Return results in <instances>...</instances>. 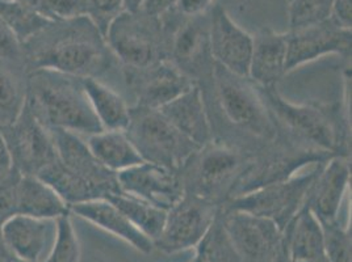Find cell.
<instances>
[{
    "mask_svg": "<svg viewBox=\"0 0 352 262\" xmlns=\"http://www.w3.org/2000/svg\"><path fill=\"white\" fill-rule=\"evenodd\" d=\"M212 123L213 141L252 155L278 135L258 87L249 78L216 64L212 84L201 89Z\"/></svg>",
    "mask_w": 352,
    "mask_h": 262,
    "instance_id": "1",
    "label": "cell"
},
{
    "mask_svg": "<svg viewBox=\"0 0 352 262\" xmlns=\"http://www.w3.org/2000/svg\"><path fill=\"white\" fill-rule=\"evenodd\" d=\"M258 87V86H256ZM278 130L333 156H350L349 99L343 104H294L276 87H258Z\"/></svg>",
    "mask_w": 352,
    "mask_h": 262,
    "instance_id": "2",
    "label": "cell"
},
{
    "mask_svg": "<svg viewBox=\"0 0 352 262\" xmlns=\"http://www.w3.org/2000/svg\"><path fill=\"white\" fill-rule=\"evenodd\" d=\"M34 53V70L46 69L78 79H98L111 70L115 57L102 32L88 17L56 21Z\"/></svg>",
    "mask_w": 352,
    "mask_h": 262,
    "instance_id": "3",
    "label": "cell"
},
{
    "mask_svg": "<svg viewBox=\"0 0 352 262\" xmlns=\"http://www.w3.org/2000/svg\"><path fill=\"white\" fill-rule=\"evenodd\" d=\"M52 132L57 160L38 175L70 207L95 200H107L120 189L118 174L105 168L78 134L60 129Z\"/></svg>",
    "mask_w": 352,
    "mask_h": 262,
    "instance_id": "4",
    "label": "cell"
},
{
    "mask_svg": "<svg viewBox=\"0 0 352 262\" xmlns=\"http://www.w3.org/2000/svg\"><path fill=\"white\" fill-rule=\"evenodd\" d=\"M25 104L47 129L94 135L103 131L82 79L46 69L30 75Z\"/></svg>",
    "mask_w": 352,
    "mask_h": 262,
    "instance_id": "5",
    "label": "cell"
},
{
    "mask_svg": "<svg viewBox=\"0 0 352 262\" xmlns=\"http://www.w3.org/2000/svg\"><path fill=\"white\" fill-rule=\"evenodd\" d=\"M249 158L236 147L212 141L199 148L182 168L186 194L222 207L229 201Z\"/></svg>",
    "mask_w": 352,
    "mask_h": 262,
    "instance_id": "6",
    "label": "cell"
},
{
    "mask_svg": "<svg viewBox=\"0 0 352 262\" xmlns=\"http://www.w3.org/2000/svg\"><path fill=\"white\" fill-rule=\"evenodd\" d=\"M331 158L334 156L321 150L301 145L278 130L275 139L250 155L229 200L270 184L285 181L309 164H321Z\"/></svg>",
    "mask_w": 352,
    "mask_h": 262,
    "instance_id": "7",
    "label": "cell"
},
{
    "mask_svg": "<svg viewBox=\"0 0 352 262\" xmlns=\"http://www.w3.org/2000/svg\"><path fill=\"white\" fill-rule=\"evenodd\" d=\"M113 57L126 69H144L167 60L168 34L161 17L142 12L122 11L104 33Z\"/></svg>",
    "mask_w": 352,
    "mask_h": 262,
    "instance_id": "8",
    "label": "cell"
},
{
    "mask_svg": "<svg viewBox=\"0 0 352 262\" xmlns=\"http://www.w3.org/2000/svg\"><path fill=\"white\" fill-rule=\"evenodd\" d=\"M125 132L146 163L182 171L200 148L186 138L160 109L134 105Z\"/></svg>",
    "mask_w": 352,
    "mask_h": 262,
    "instance_id": "9",
    "label": "cell"
},
{
    "mask_svg": "<svg viewBox=\"0 0 352 262\" xmlns=\"http://www.w3.org/2000/svg\"><path fill=\"white\" fill-rule=\"evenodd\" d=\"M161 19L168 34V59L200 89L209 87L216 67L210 51L209 12L184 17L173 8Z\"/></svg>",
    "mask_w": 352,
    "mask_h": 262,
    "instance_id": "10",
    "label": "cell"
},
{
    "mask_svg": "<svg viewBox=\"0 0 352 262\" xmlns=\"http://www.w3.org/2000/svg\"><path fill=\"white\" fill-rule=\"evenodd\" d=\"M323 164H316L308 174L294 175L285 181L270 184L232 198L222 206V210L248 213L271 220L279 227L280 231H284L305 204L309 189Z\"/></svg>",
    "mask_w": 352,
    "mask_h": 262,
    "instance_id": "11",
    "label": "cell"
},
{
    "mask_svg": "<svg viewBox=\"0 0 352 262\" xmlns=\"http://www.w3.org/2000/svg\"><path fill=\"white\" fill-rule=\"evenodd\" d=\"M221 207L206 200L184 194L182 200L167 210L161 235L154 240V247L166 254L195 248L210 230Z\"/></svg>",
    "mask_w": 352,
    "mask_h": 262,
    "instance_id": "12",
    "label": "cell"
},
{
    "mask_svg": "<svg viewBox=\"0 0 352 262\" xmlns=\"http://www.w3.org/2000/svg\"><path fill=\"white\" fill-rule=\"evenodd\" d=\"M12 163L23 175L38 176L57 160V150L50 130L24 106L14 123L3 129Z\"/></svg>",
    "mask_w": 352,
    "mask_h": 262,
    "instance_id": "13",
    "label": "cell"
},
{
    "mask_svg": "<svg viewBox=\"0 0 352 262\" xmlns=\"http://www.w3.org/2000/svg\"><path fill=\"white\" fill-rule=\"evenodd\" d=\"M222 222L242 262H274L283 231L271 220L222 210Z\"/></svg>",
    "mask_w": 352,
    "mask_h": 262,
    "instance_id": "14",
    "label": "cell"
},
{
    "mask_svg": "<svg viewBox=\"0 0 352 262\" xmlns=\"http://www.w3.org/2000/svg\"><path fill=\"white\" fill-rule=\"evenodd\" d=\"M351 29L339 27L331 19L302 29L289 30L287 73L330 54L351 58Z\"/></svg>",
    "mask_w": 352,
    "mask_h": 262,
    "instance_id": "15",
    "label": "cell"
},
{
    "mask_svg": "<svg viewBox=\"0 0 352 262\" xmlns=\"http://www.w3.org/2000/svg\"><path fill=\"white\" fill-rule=\"evenodd\" d=\"M122 73L135 105L151 109H161L195 86L170 59L144 69L122 67Z\"/></svg>",
    "mask_w": 352,
    "mask_h": 262,
    "instance_id": "16",
    "label": "cell"
},
{
    "mask_svg": "<svg viewBox=\"0 0 352 262\" xmlns=\"http://www.w3.org/2000/svg\"><path fill=\"white\" fill-rule=\"evenodd\" d=\"M121 191L167 211L186 194L182 171L142 161L118 174Z\"/></svg>",
    "mask_w": 352,
    "mask_h": 262,
    "instance_id": "17",
    "label": "cell"
},
{
    "mask_svg": "<svg viewBox=\"0 0 352 262\" xmlns=\"http://www.w3.org/2000/svg\"><path fill=\"white\" fill-rule=\"evenodd\" d=\"M209 16L210 51L216 64L229 73L249 78L252 36L242 29L220 4L209 10Z\"/></svg>",
    "mask_w": 352,
    "mask_h": 262,
    "instance_id": "18",
    "label": "cell"
},
{
    "mask_svg": "<svg viewBox=\"0 0 352 262\" xmlns=\"http://www.w3.org/2000/svg\"><path fill=\"white\" fill-rule=\"evenodd\" d=\"M350 181V156H334L321 167L305 200V204L321 224L337 222L342 201Z\"/></svg>",
    "mask_w": 352,
    "mask_h": 262,
    "instance_id": "19",
    "label": "cell"
},
{
    "mask_svg": "<svg viewBox=\"0 0 352 262\" xmlns=\"http://www.w3.org/2000/svg\"><path fill=\"white\" fill-rule=\"evenodd\" d=\"M287 33L270 28L252 36L249 79L258 87H276L287 75Z\"/></svg>",
    "mask_w": 352,
    "mask_h": 262,
    "instance_id": "20",
    "label": "cell"
},
{
    "mask_svg": "<svg viewBox=\"0 0 352 262\" xmlns=\"http://www.w3.org/2000/svg\"><path fill=\"white\" fill-rule=\"evenodd\" d=\"M164 117L196 146L204 147L213 141V130L206 110L203 92L192 86L175 100L160 109Z\"/></svg>",
    "mask_w": 352,
    "mask_h": 262,
    "instance_id": "21",
    "label": "cell"
},
{
    "mask_svg": "<svg viewBox=\"0 0 352 262\" xmlns=\"http://www.w3.org/2000/svg\"><path fill=\"white\" fill-rule=\"evenodd\" d=\"M69 210L70 214L87 220L107 233H112L144 254H150L155 248L154 241L134 227L131 220L108 200H95L72 204Z\"/></svg>",
    "mask_w": 352,
    "mask_h": 262,
    "instance_id": "22",
    "label": "cell"
},
{
    "mask_svg": "<svg viewBox=\"0 0 352 262\" xmlns=\"http://www.w3.org/2000/svg\"><path fill=\"white\" fill-rule=\"evenodd\" d=\"M54 222L16 214L0 224V231L19 260L40 262Z\"/></svg>",
    "mask_w": 352,
    "mask_h": 262,
    "instance_id": "23",
    "label": "cell"
},
{
    "mask_svg": "<svg viewBox=\"0 0 352 262\" xmlns=\"http://www.w3.org/2000/svg\"><path fill=\"white\" fill-rule=\"evenodd\" d=\"M16 214L56 220L70 214L58 193L38 176H20L16 189Z\"/></svg>",
    "mask_w": 352,
    "mask_h": 262,
    "instance_id": "24",
    "label": "cell"
},
{
    "mask_svg": "<svg viewBox=\"0 0 352 262\" xmlns=\"http://www.w3.org/2000/svg\"><path fill=\"white\" fill-rule=\"evenodd\" d=\"M283 237L294 262L309 261L324 256L322 226L305 204L285 227Z\"/></svg>",
    "mask_w": 352,
    "mask_h": 262,
    "instance_id": "25",
    "label": "cell"
},
{
    "mask_svg": "<svg viewBox=\"0 0 352 262\" xmlns=\"http://www.w3.org/2000/svg\"><path fill=\"white\" fill-rule=\"evenodd\" d=\"M87 145L94 156L115 174L144 161L124 130H103L89 135Z\"/></svg>",
    "mask_w": 352,
    "mask_h": 262,
    "instance_id": "26",
    "label": "cell"
},
{
    "mask_svg": "<svg viewBox=\"0 0 352 262\" xmlns=\"http://www.w3.org/2000/svg\"><path fill=\"white\" fill-rule=\"evenodd\" d=\"M82 84L104 130H125L129 123L131 106L118 92L94 78L82 79Z\"/></svg>",
    "mask_w": 352,
    "mask_h": 262,
    "instance_id": "27",
    "label": "cell"
},
{
    "mask_svg": "<svg viewBox=\"0 0 352 262\" xmlns=\"http://www.w3.org/2000/svg\"><path fill=\"white\" fill-rule=\"evenodd\" d=\"M107 200L115 204L131 220L133 226L147 237L153 241L158 239L164 226L167 211L125 191H118L109 195Z\"/></svg>",
    "mask_w": 352,
    "mask_h": 262,
    "instance_id": "28",
    "label": "cell"
},
{
    "mask_svg": "<svg viewBox=\"0 0 352 262\" xmlns=\"http://www.w3.org/2000/svg\"><path fill=\"white\" fill-rule=\"evenodd\" d=\"M0 19L21 45L28 44L56 23L14 0H0Z\"/></svg>",
    "mask_w": 352,
    "mask_h": 262,
    "instance_id": "29",
    "label": "cell"
},
{
    "mask_svg": "<svg viewBox=\"0 0 352 262\" xmlns=\"http://www.w3.org/2000/svg\"><path fill=\"white\" fill-rule=\"evenodd\" d=\"M196 249H199L203 253L206 262H242L223 227L222 207L210 230L208 231Z\"/></svg>",
    "mask_w": 352,
    "mask_h": 262,
    "instance_id": "30",
    "label": "cell"
},
{
    "mask_svg": "<svg viewBox=\"0 0 352 262\" xmlns=\"http://www.w3.org/2000/svg\"><path fill=\"white\" fill-rule=\"evenodd\" d=\"M27 96L11 71L0 66V129L14 123L25 106Z\"/></svg>",
    "mask_w": 352,
    "mask_h": 262,
    "instance_id": "31",
    "label": "cell"
},
{
    "mask_svg": "<svg viewBox=\"0 0 352 262\" xmlns=\"http://www.w3.org/2000/svg\"><path fill=\"white\" fill-rule=\"evenodd\" d=\"M334 0H289V30L317 25L330 19Z\"/></svg>",
    "mask_w": 352,
    "mask_h": 262,
    "instance_id": "32",
    "label": "cell"
},
{
    "mask_svg": "<svg viewBox=\"0 0 352 262\" xmlns=\"http://www.w3.org/2000/svg\"><path fill=\"white\" fill-rule=\"evenodd\" d=\"M44 262H80V246L74 230L72 214L56 219V239Z\"/></svg>",
    "mask_w": 352,
    "mask_h": 262,
    "instance_id": "33",
    "label": "cell"
},
{
    "mask_svg": "<svg viewBox=\"0 0 352 262\" xmlns=\"http://www.w3.org/2000/svg\"><path fill=\"white\" fill-rule=\"evenodd\" d=\"M324 254L329 262H351V228H344L339 222L323 223Z\"/></svg>",
    "mask_w": 352,
    "mask_h": 262,
    "instance_id": "34",
    "label": "cell"
},
{
    "mask_svg": "<svg viewBox=\"0 0 352 262\" xmlns=\"http://www.w3.org/2000/svg\"><path fill=\"white\" fill-rule=\"evenodd\" d=\"M86 4L88 17L103 36L111 21L124 11V0H86Z\"/></svg>",
    "mask_w": 352,
    "mask_h": 262,
    "instance_id": "35",
    "label": "cell"
},
{
    "mask_svg": "<svg viewBox=\"0 0 352 262\" xmlns=\"http://www.w3.org/2000/svg\"><path fill=\"white\" fill-rule=\"evenodd\" d=\"M45 8L53 21H69L87 16L86 0H44Z\"/></svg>",
    "mask_w": 352,
    "mask_h": 262,
    "instance_id": "36",
    "label": "cell"
},
{
    "mask_svg": "<svg viewBox=\"0 0 352 262\" xmlns=\"http://www.w3.org/2000/svg\"><path fill=\"white\" fill-rule=\"evenodd\" d=\"M23 45L19 43L15 34L0 19V59L10 63H17L23 58Z\"/></svg>",
    "mask_w": 352,
    "mask_h": 262,
    "instance_id": "37",
    "label": "cell"
},
{
    "mask_svg": "<svg viewBox=\"0 0 352 262\" xmlns=\"http://www.w3.org/2000/svg\"><path fill=\"white\" fill-rule=\"evenodd\" d=\"M213 1L214 0H177L174 10L184 17H195L209 12L213 7Z\"/></svg>",
    "mask_w": 352,
    "mask_h": 262,
    "instance_id": "38",
    "label": "cell"
},
{
    "mask_svg": "<svg viewBox=\"0 0 352 262\" xmlns=\"http://www.w3.org/2000/svg\"><path fill=\"white\" fill-rule=\"evenodd\" d=\"M330 19L337 23L339 27L351 29L352 1L351 0H334Z\"/></svg>",
    "mask_w": 352,
    "mask_h": 262,
    "instance_id": "39",
    "label": "cell"
},
{
    "mask_svg": "<svg viewBox=\"0 0 352 262\" xmlns=\"http://www.w3.org/2000/svg\"><path fill=\"white\" fill-rule=\"evenodd\" d=\"M176 1L177 0H144L140 11L147 15L162 17L173 8H175Z\"/></svg>",
    "mask_w": 352,
    "mask_h": 262,
    "instance_id": "40",
    "label": "cell"
},
{
    "mask_svg": "<svg viewBox=\"0 0 352 262\" xmlns=\"http://www.w3.org/2000/svg\"><path fill=\"white\" fill-rule=\"evenodd\" d=\"M14 167L11 151L7 143V139L4 136L3 129H0V176L7 174Z\"/></svg>",
    "mask_w": 352,
    "mask_h": 262,
    "instance_id": "41",
    "label": "cell"
},
{
    "mask_svg": "<svg viewBox=\"0 0 352 262\" xmlns=\"http://www.w3.org/2000/svg\"><path fill=\"white\" fill-rule=\"evenodd\" d=\"M17 260L11 248L7 246L6 240L3 239V235L0 231V262H15Z\"/></svg>",
    "mask_w": 352,
    "mask_h": 262,
    "instance_id": "42",
    "label": "cell"
},
{
    "mask_svg": "<svg viewBox=\"0 0 352 262\" xmlns=\"http://www.w3.org/2000/svg\"><path fill=\"white\" fill-rule=\"evenodd\" d=\"M14 1L20 3V4H23V5L28 7V8H32V10L37 11L38 14H41V15L46 16L47 19H50L49 15H47V12H46V8H45L44 0H14Z\"/></svg>",
    "mask_w": 352,
    "mask_h": 262,
    "instance_id": "43",
    "label": "cell"
},
{
    "mask_svg": "<svg viewBox=\"0 0 352 262\" xmlns=\"http://www.w3.org/2000/svg\"><path fill=\"white\" fill-rule=\"evenodd\" d=\"M274 262H294L291 260V256H289V253H288V248H287L284 237L281 239V246H280L279 252H278L276 259H275V261Z\"/></svg>",
    "mask_w": 352,
    "mask_h": 262,
    "instance_id": "44",
    "label": "cell"
},
{
    "mask_svg": "<svg viewBox=\"0 0 352 262\" xmlns=\"http://www.w3.org/2000/svg\"><path fill=\"white\" fill-rule=\"evenodd\" d=\"M144 0H124V11L137 12L141 10Z\"/></svg>",
    "mask_w": 352,
    "mask_h": 262,
    "instance_id": "45",
    "label": "cell"
},
{
    "mask_svg": "<svg viewBox=\"0 0 352 262\" xmlns=\"http://www.w3.org/2000/svg\"><path fill=\"white\" fill-rule=\"evenodd\" d=\"M192 262H206L203 253H201L199 249H196V256H195V259H193V261Z\"/></svg>",
    "mask_w": 352,
    "mask_h": 262,
    "instance_id": "46",
    "label": "cell"
},
{
    "mask_svg": "<svg viewBox=\"0 0 352 262\" xmlns=\"http://www.w3.org/2000/svg\"><path fill=\"white\" fill-rule=\"evenodd\" d=\"M304 262H329V260H327V257H326V254H324V256H321V257H318V259H314V260H309V261Z\"/></svg>",
    "mask_w": 352,
    "mask_h": 262,
    "instance_id": "47",
    "label": "cell"
},
{
    "mask_svg": "<svg viewBox=\"0 0 352 262\" xmlns=\"http://www.w3.org/2000/svg\"><path fill=\"white\" fill-rule=\"evenodd\" d=\"M288 1H289V0H287V3H288Z\"/></svg>",
    "mask_w": 352,
    "mask_h": 262,
    "instance_id": "48",
    "label": "cell"
}]
</instances>
